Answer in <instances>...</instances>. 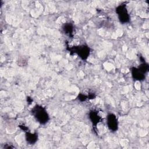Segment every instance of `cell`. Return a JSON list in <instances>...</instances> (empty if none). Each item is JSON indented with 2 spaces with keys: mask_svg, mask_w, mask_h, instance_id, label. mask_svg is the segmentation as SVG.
<instances>
[{
  "mask_svg": "<svg viewBox=\"0 0 149 149\" xmlns=\"http://www.w3.org/2000/svg\"><path fill=\"white\" fill-rule=\"evenodd\" d=\"M108 124L109 127L112 130L117 129V120L114 115L111 114L108 117Z\"/></svg>",
  "mask_w": 149,
  "mask_h": 149,
  "instance_id": "7a4b0ae2",
  "label": "cell"
},
{
  "mask_svg": "<svg viewBox=\"0 0 149 149\" xmlns=\"http://www.w3.org/2000/svg\"><path fill=\"white\" fill-rule=\"evenodd\" d=\"M35 117L37 118V120H38V122L41 123H44L45 122H47L48 119V115L47 113L45 112V111L42 109V108H38L37 111H36Z\"/></svg>",
  "mask_w": 149,
  "mask_h": 149,
  "instance_id": "6da1fadb",
  "label": "cell"
}]
</instances>
